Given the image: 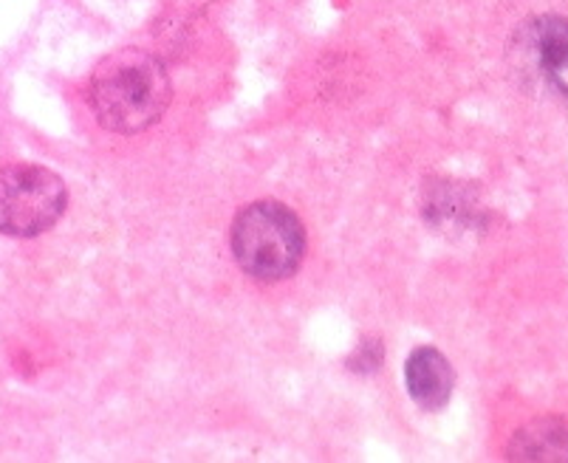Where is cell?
Instances as JSON below:
<instances>
[{"label":"cell","instance_id":"6da1fadb","mask_svg":"<svg viewBox=\"0 0 568 463\" xmlns=\"http://www.w3.org/2000/svg\"><path fill=\"white\" fill-rule=\"evenodd\" d=\"M170 76L159 56L142 49H119L108 54L91 74L88 100L105 131L142 133L156 125L170 105Z\"/></svg>","mask_w":568,"mask_h":463},{"label":"cell","instance_id":"277c9868","mask_svg":"<svg viewBox=\"0 0 568 463\" xmlns=\"http://www.w3.org/2000/svg\"><path fill=\"white\" fill-rule=\"evenodd\" d=\"M405 382L407 393L416 401L418 408L425 410H442L453 395V384H456V370L436 348H416L407 357L405 364Z\"/></svg>","mask_w":568,"mask_h":463},{"label":"cell","instance_id":"3957f363","mask_svg":"<svg viewBox=\"0 0 568 463\" xmlns=\"http://www.w3.org/2000/svg\"><path fill=\"white\" fill-rule=\"evenodd\" d=\"M69 189L63 178L38 164L0 169V235L38 238L63 218Z\"/></svg>","mask_w":568,"mask_h":463},{"label":"cell","instance_id":"5b68a950","mask_svg":"<svg viewBox=\"0 0 568 463\" xmlns=\"http://www.w3.org/2000/svg\"><path fill=\"white\" fill-rule=\"evenodd\" d=\"M509 455L518 461H568V421H531L513 439Z\"/></svg>","mask_w":568,"mask_h":463},{"label":"cell","instance_id":"8992f818","mask_svg":"<svg viewBox=\"0 0 568 463\" xmlns=\"http://www.w3.org/2000/svg\"><path fill=\"white\" fill-rule=\"evenodd\" d=\"M535 45L546 76L555 82V89L568 94V20L555 14L537 20Z\"/></svg>","mask_w":568,"mask_h":463},{"label":"cell","instance_id":"7a4b0ae2","mask_svg":"<svg viewBox=\"0 0 568 463\" xmlns=\"http://www.w3.org/2000/svg\"><path fill=\"white\" fill-rule=\"evenodd\" d=\"M237 266L257 280H286L301 269L306 229L294 209L277 200H255L232 220Z\"/></svg>","mask_w":568,"mask_h":463}]
</instances>
